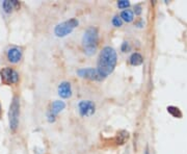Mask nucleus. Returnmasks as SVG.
I'll use <instances>...</instances> for the list:
<instances>
[{
	"mask_svg": "<svg viewBox=\"0 0 187 154\" xmlns=\"http://www.w3.org/2000/svg\"><path fill=\"white\" fill-rule=\"evenodd\" d=\"M120 17L122 18L123 21H125V22H132L134 19V13L133 11H131V9H124V11L121 13Z\"/></svg>",
	"mask_w": 187,
	"mask_h": 154,
	"instance_id": "f8f14e48",
	"label": "nucleus"
},
{
	"mask_svg": "<svg viewBox=\"0 0 187 154\" xmlns=\"http://www.w3.org/2000/svg\"><path fill=\"white\" fill-rule=\"evenodd\" d=\"M78 112L82 117H91L96 112V105L91 100H82L78 104Z\"/></svg>",
	"mask_w": 187,
	"mask_h": 154,
	"instance_id": "39448f33",
	"label": "nucleus"
},
{
	"mask_svg": "<svg viewBox=\"0 0 187 154\" xmlns=\"http://www.w3.org/2000/svg\"><path fill=\"white\" fill-rule=\"evenodd\" d=\"M111 22L116 27H121V26H122V24H123V20H122V18H121L120 16H114L113 18H112Z\"/></svg>",
	"mask_w": 187,
	"mask_h": 154,
	"instance_id": "dca6fc26",
	"label": "nucleus"
},
{
	"mask_svg": "<svg viewBox=\"0 0 187 154\" xmlns=\"http://www.w3.org/2000/svg\"><path fill=\"white\" fill-rule=\"evenodd\" d=\"M145 154H149V150H146V152H145Z\"/></svg>",
	"mask_w": 187,
	"mask_h": 154,
	"instance_id": "412c9836",
	"label": "nucleus"
},
{
	"mask_svg": "<svg viewBox=\"0 0 187 154\" xmlns=\"http://www.w3.org/2000/svg\"><path fill=\"white\" fill-rule=\"evenodd\" d=\"M129 62L132 66H139L143 63V55L140 53H138V52H134V53H132V55L130 56Z\"/></svg>",
	"mask_w": 187,
	"mask_h": 154,
	"instance_id": "9b49d317",
	"label": "nucleus"
},
{
	"mask_svg": "<svg viewBox=\"0 0 187 154\" xmlns=\"http://www.w3.org/2000/svg\"><path fill=\"white\" fill-rule=\"evenodd\" d=\"M141 11H143V9H141V5L136 4L135 6H134L133 13L135 14V15H140V14H141Z\"/></svg>",
	"mask_w": 187,
	"mask_h": 154,
	"instance_id": "a211bd4d",
	"label": "nucleus"
},
{
	"mask_svg": "<svg viewBox=\"0 0 187 154\" xmlns=\"http://www.w3.org/2000/svg\"><path fill=\"white\" fill-rule=\"evenodd\" d=\"M79 22L77 19H70L65 22H61L59 24H57L54 28V34L58 38H64V37L70 34L74 29L78 26Z\"/></svg>",
	"mask_w": 187,
	"mask_h": 154,
	"instance_id": "20e7f679",
	"label": "nucleus"
},
{
	"mask_svg": "<svg viewBox=\"0 0 187 154\" xmlns=\"http://www.w3.org/2000/svg\"><path fill=\"white\" fill-rule=\"evenodd\" d=\"M58 95L61 98H69L72 95V87L71 83L68 81H62L59 85H58Z\"/></svg>",
	"mask_w": 187,
	"mask_h": 154,
	"instance_id": "9d476101",
	"label": "nucleus"
},
{
	"mask_svg": "<svg viewBox=\"0 0 187 154\" xmlns=\"http://www.w3.org/2000/svg\"><path fill=\"white\" fill-rule=\"evenodd\" d=\"M130 49H131V47H130V45L128 42H124L122 44V46H121L122 52H128V51H130Z\"/></svg>",
	"mask_w": 187,
	"mask_h": 154,
	"instance_id": "f3484780",
	"label": "nucleus"
},
{
	"mask_svg": "<svg viewBox=\"0 0 187 154\" xmlns=\"http://www.w3.org/2000/svg\"><path fill=\"white\" fill-rule=\"evenodd\" d=\"M2 7H3V11H5L6 14H9L13 9L15 7V4H14V0L11 1H9V0H5L2 2Z\"/></svg>",
	"mask_w": 187,
	"mask_h": 154,
	"instance_id": "ddd939ff",
	"label": "nucleus"
},
{
	"mask_svg": "<svg viewBox=\"0 0 187 154\" xmlns=\"http://www.w3.org/2000/svg\"><path fill=\"white\" fill-rule=\"evenodd\" d=\"M77 74L80 77L85 79H89V80H95V81H101L100 76L98 74L96 68H82L77 71Z\"/></svg>",
	"mask_w": 187,
	"mask_h": 154,
	"instance_id": "0eeeda50",
	"label": "nucleus"
},
{
	"mask_svg": "<svg viewBox=\"0 0 187 154\" xmlns=\"http://www.w3.org/2000/svg\"><path fill=\"white\" fill-rule=\"evenodd\" d=\"M116 60H118V56H116V52L113 48L110 46H106L103 48L99 55L98 66L96 68L101 81L113 72L116 66Z\"/></svg>",
	"mask_w": 187,
	"mask_h": 154,
	"instance_id": "f257e3e1",
	"label": "nucleus"
},
{
	"mask_svg": "<svg viewBox=\"0 0 187 154\" xmlns=\"http://www.w3.org/2000/svg\"><path fill=\"white\" fill-rule=\"evenodd\" d=\"M65 107H66V104L64 101H59V100L54 101V102L51 104V107H50L49 112H48V115H47L48 121H49L50 123L54 122V121H55V117L57 116Z\"/></svg>",
	"mask_w": 187,
	"mask_h": 154,
	"instance_id": "6e6552de",
	"label": "nucleus"
},
{
	"mask_svg": "<svg viewBox=\"0 0 187 154\" xmlns=\"http://www.w3.org/2000/svg\"><path fill=\"white\" fill-rule=\"evenodd\" d=\"M143 24H145V23H143V19H139V21H137V22H136V26H137V27H143Z\"/></svg>",
	"mask_w": 187,
	"mask_h": 154,
	"instance_id": "6ab92c4d",
	"label": "nucleus"
},
{
	"mask_svg": "<svg viewBox=\"0 0 187 154\" xmlns=\"http://www.w3.org/2000/svg\"><path fill=\"white\" fill-rule=\"evenodd\" d=\"M19 116H20V100H19V97H14L9 110V128L13 131H15L18 128Z\"/></svg>",
	"mask_w": 187,
	"mask_h": 154,
	"instance_id": "7ed1b4c3",
	"label": "nucleus"
},
{
	"mask_svg": "<svg viewBox=\"0 0 187 154\" xmlns=\"http://www.w3.org/2000/svg\"><path fill=\"white\" fill-rule=\"evenodd\" d=\"M99 32L97 27L91 26L84 32L82 38V45L84 53L91 56L96 53L99 44Z\"/></svg>",
	"mask_w": 187,
	"mask_h": 154,
	"instance_id": "f03ea898",
	"label": "nucleus"
},
{
	"mask_svg": "<svg viewBox=\"0 0 187 154\" xmlns=\"http://www.w3.org/2000/svg\"><path fill=\"white\" fill-rule=\"evenodd\" d=\"M118 7L121 9H127V7L130 6V2L129 1H127V0H120V1H118Z\"/></svg>",
	"mask_w": 187,
	"mask_h": 154,
	"instance_id": "2eb2a0df",
	"label": "nucleus"
},
{
	"mask_svg": "<svg viewBox=\"0 0 187 154\" xmlns=\"http://www.w3.org/2000/svg\"><path fill=\"white\" fill-rule=\"evenodd\" d=\"M0 112H1V106H0Z\"/></svg>",
	"mask_w": 187,
	"mask_h": 154,
	"instance_id": "4be33fe9",
	"label": "nucleus"
},
{
	"mask_svg": "<svg viewBox=\"0 0 187 154\" xmlns=\"http://www.w3.org/2000/svg\"><path fill=\"white\" fill-rule=\"evenodd\" d=\"M167 112H168L171 116H174L175 118H181V117H182V114H181L180 110H179L178 107L168 106V107H167Z\"/></svg>",
	"mask_w": 187,
	"mask_h": 154,
	"instance_id": "4468645a",
	"label": "nucleus"
},
{
	"mask_svg": "<svg viewBox=\"0 0 187 154\" xmlns=\"http://www.w3.org/2000/svg\"><path fill=\"white\" fill-rule=\"evenodd\" d=\"M0 75H1V79L7 85H11V83H17L19 81V74L16 70L11 69V68H4L0 71Z\"/></svg>",
	"mask_w": 187,
	"mask_h": 154,
	"instance_id": "423d86ee",
	"label": "nucleus"
},
{
	"mask_svg": "<svg viewBox=\"0 0 187 154\" xmlns=\"http://www.w3.org/2000/svg\"><path fill=\"white\" fill-rule=\"evenodd\" d=\"M22 48L18 47V46H11V47H9L7 49L6 57L9 59V62H11V64H17L22 58Z\"/></svg>",
	"mask_w": 187,
	"mask_h": 154,
	"instance_id": "1a4fd4ad",
	"label": "nucleus"
},
{
	"mask_svg": "<svg viewBox=\"0 0 187 154\" xmlns=\"http://www.w3.org/2000/svg\"><path fill=\"white\" fill-rule=\"evenodd\" d=\"M34 154H42V150L36 149V150H34Z\"/></svg>",
	"mask_w": 187,
	"mask_h": 154,
	"instance_id": "aec40b11",
	"label": "nucleus"
}]
</instances>
